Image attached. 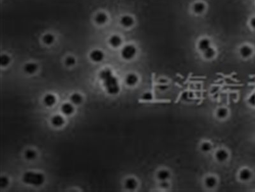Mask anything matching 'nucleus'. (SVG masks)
Instances as JSON below:
<instances>
[{"label": "nucleus", "mask_w": 255, "mask_h": 192, "mask_svg": "<svg viewBox=\"0 0 255 192\" xmlns=\"http://www.w3.org/2000/svg\"><path fill=\"white\" fill-rule=\"evenodd\" d=\"M99 77L103 80L104 86L110 95H116L119 92L120 88L117 79L113 76L110 69H106L99 73Z\"/></svg>", "instance_id": "f257e3e1"}, {"label": "nucleus", "mask_w": 255, "mask_h": 192, "mask_svg": "<svg viewBox=\"0 0 255 192\" xmlns=\"http://www.w3.org/2000/svg\"><path fill=\"white\" fill-rule=\"evenodd\" d=\"M22 180L24 183L28 184L40 186L44 182L45 177L42 174H40V173L28 172L24 174Z\"/></svg>", "instance_id": "f03ea898"}, {"label": "nucleus", "mask_w": 255, "mask_h": 192, "mask_svg": "<svg viewBox=\"0 0 255 192\" xmlns=\"http://www.w3.org/2000/svg\"><path fill=\"white\" fill-rule=\"evenodd\" d=\"M136 49L132 45H128L124 47L121 51L122 57L126 60H130L135 57Z\"/></svg>", "instance_id": "7ed1b4c3"}, {"label": "nucleus", "mask_w": 255, "mask_h": 192, "mask_svg": "<svg viewBox=\"0 0 255 192\" xmlns=\"http://www.w3.org/2000/svg\"><path fill=\"white\" fill-rule=\"evenodd\" d=\"M228 153L226 150H223V149H220V150H217L215 154L216 160L220 163L225 162V161L228 160Z\"/></svg>", "instance_id": "20e7f679"}, {"label": "nucleus", "mask_w": 255, "mask_h": 192, "mask_svg": "<svg viewBox=\"0 0 255 192\" xmlns=\"http://www.w3.org/2000/svg\"><path fill=\"white\" fill-rule=\"evenodd\" d=\"M252 172L248 169H242L239 174V179L242 181H247L250 180L252 177Z\"/></svg>", "instance_id": "39448f33"}, {"label": "nucleus", "mask_w": 255, "mask_h": 192, "mask_svg": "<svg viewBox=\"0 0 255 192\" xmlns=\"http://www.w3.org/2000/svg\"><path fill=\"white\" fill-rule=\"evenodd\" d=\"M253 49L251 47L248 45H243L239 50V52L241 56L244 58H248L253 54Z\"/></svg>", "instance_id": "423d86ee"}, {"label": "nucleus", "mask_w": 255, "mask_h": 192, "mask_svg": "<svg viewBox=\"0 0 255 192\" xmlns=\"http://www.w3.org/2000/svg\"><path fill=\"white\" fill-rule=\"evenodd\" d=\"M217 179L214 176H208L205 179L204 184L208 189L214 188L217 184Z\"/></svg>", "instance_id": "0eeeda50"}, {"label": "nucleus", "mask_w": 255, "mask_h": 192, "mask_svg": "<svg viewBox=\"0 0 255 192\" xmlns=\"http://www.w3.org/2000/svg\"><path fill=\"white\" fill-rule=\"evenodd\" d=\"M103 53L99 50H95L93 51L90 54V58L91 59L95 62H99L101 61L103 59Z\"/></svg>", "instance_id": "6e6552de"}, {"label": "nucleus", "mask_w": 255, "mask_h": 192, "mask_svg": "<svg viewBox=\"0 0 255 192\" xmlns=\"http://www.w3.org/2000/svg\"><path fill=\"white\" fill-rule=\"evenodd\" d=\"M125 82L129 86H133L138 82V77L134 73H129L126 76Z\"/></svg>", "instance_id": "1a4fd4ad"}, {"label": "nucleus", "mask_w": 255, "mask_h": 192, "mask_svg": "<svg viewBox=\"0 0 255 192\" xmlns=\"http://www.w3.org/2000/svg\"><path fill=\"white\" fill-rule=\"evenodd\" d=\"M138 183L134 178H128L125 181V188L128 190H134L137 187Z\"/></svg>", "instance_id": "9d476101"}, {"label": "nucleus", "mask_w": 255, "mask_h": 192, "mask_svg": "<svg viewBox=\"0 0 255 192\" xmlns=\"http://www.w3.org/2000/svg\"><path fill=\"white\" fill-rule=\"evenodd\" d=\"M38 70V65L35 63H29L25 65L24 67V72L28 74H33Z\"/></svg>", "instance_id": "9b49d317"}, {"label": "nucleus", "mask_w": 255, "mask_h": 192, "mask_svg": "<svg viewBox=\"0 0 255 192\" xmlns=\"http://www.w3.org/2000/svg\"><path fill=\"white\" fill-rule=\"evenodd\" d=\"M170 176V173L169 170L163 169L159 170L158 174H157V178L158 180L163 181H166L167 179H169Z\"/></svg>", "instance_id": "f8f14e48"}, {"label": "nucleus", "mask_w": 255, "mask_h": 192, "mask_svg": "<svg viewBox=\"0 0 255 192\" xmlns=\"http://www.w3.org/2000/svg\"><path fill=\"white\" fill-rule=\"evenodd\" d=\"M133 19L129 15H125L121 18V24L124 27H130L133 24Z\"/></svg>", "instance_id": "ddd939ff"}, {"label": "nucleus", "mask_w": 255, "mask_h": 192, "mask_svg": "<svg viewBox=\"0 0 255 192\" xmlns=\"http://www.w3.org/2000/svg\"><path fill=\"white\" fill-rule=\"evenodd\" d=\"M210 40L207 39H203L198 43V49L202 52L206 51L210 47Z\"/></svg>", "instance_id": "4468645a"}, {"label": "nucleus", "mask_w": 255, "mask_h": 192, "mask_svg": "<svg viewBox=\"0 0 255 192\" xmlns=\"http://www.w3.org/2000/svg\"><path fill=\"white\" fill-rule=\"evenodd\" d=\"M51 122L54 126L59 127L63 125L65 123V120L62 116L59 115H56L52 117Z\"/></svg>", "instance_id": "2eb2a0df"}, {"label": "nucleus", "mask_w": 255, "mask_h": 192, "mask_svg": "<svg viewBox=\"0 0 255 192\" xmlns=\"http://www.w3.org/2000/svg\"><path fill=\"white\" fill-rule=\"evenodd\" d=\"M61 110L65 115H70L73 113L74 109L72 104L66 103L62 105Z\"/></svg>", "instance_id": "dca6fc26"}, {"label": "nucleus", "mask_w": 255, "mask_h": 192, "mask_svg": "<svg viewBox=\"0 0 255 192\" xmlns=\"http://www.w3.org/2000/svg\"><path fill=\"white\" fill-rule=\"evenodd\" d=\"M55 101H56V100H55V97L53 95H51V94L47 95L45 96L44 99H43V102H44V103L47 105V106H49V107L52 106L53 105L55 104Z\"/></svg>", "instance_id": "f3484780"}, {"label": "nucleus", "mask_w": 255, "mask_h": 192, "mask_svg": "<svg viewBox=\"0 0 255 192\" xmlns=\"http://www.w3.org/2000/svg\"><path fill=\"white\" fill-rule=\"evenodd\" d=\"M109 44L114 47H117L121 44V39L119 36L114 35L109 39Z\"/></svg>", "instance_id": "a211bd4d"}, {"label": "nucleus", "mask_w": 255, "mask_h": 192, "mask_svg": "<svg viewBox=\"0 0 255 192\" xmlns=\"http://www.w3.org/2000/svg\"><path fill=\"white\" fill-rule=\"evenodd\" d=\"M228 110L227 109L221 107L217 109L216 112V116L219 119H225L228 116Z\"/></svg>", "instance_id": "6ab92c4d"}, {"label": "nucleus", "mask_w": 255, "mask_h": 192, "mask_svg": "<svg viewBox=\"0 0 255 192\" xmlns=\"http://www.w3.org/2000/svg\"><path fill=\"white\" fill-rule=\"evenodd\" d=\"M205 5L202 2H197L193 5V11L197 14H202L205 10Z\"/></svg>", "instance_id": "aec40b11"}, {"label": "nucleus", "mask_w": 255, "mask_h": 192, "mask_svg": "<svg viewBox=\"0 0 255 192\" xmlns=\"http://www.w3.org/2000/svg\"><path fill=\"white\" fill-rule=\"evenodd\" d=\"M96 22L99 24H103L105 22H106L107 21V15L104 13H99L97 14L95 18Z\"/></svg>", "instance_id": "412c9836"}, {"label": "nucleus", "mask_w": 255, "mask_h": 192, "mask_svg": "<svg viewBox=\"0 0 255 192\" xmlns=\"http://www.w3.org/2000/svg\"><path fill=\"white\" fill-rule=\"evenodd\" d=\"M203 52L204 57L207 59H212L213 58H214V56H215V54H216L214 49L212 47H210L209 49H207L206 51H205Z\"/></svg>", "instance_id": "4be33fe9"}, {"label": "nucleus", "mask_w": 255, "mask_h": 192, "mask_svg": "<svg viewBox=\"0 0 255 192\" xmlns=\"http://www.w3.org/2000/svg\"><path fill=\"white\" fill-rule=\"evenodd\" d=\"M71 101L74 104L79 105L82 103V97L81 95L78 93H74L71 96Z\"/></svg>", "instance_id": "5701e85b"}, {"label": "nucleus", "mask_w": 255, "mask_h": 192, "mask_svg": "<svg viewBox=\"0 0 255 192\" xmlns=\"http://www.w3.org/2000/svg\"><path fill=\"white\" fill-rule=\"evenodd\" d=\"M213 148V146L210 142H205L203 143L200 146V150L203 153H208L210 151H211Z\"/></svg>", "instance_id": "b1692460"}, {"label": "nucleus", "mask_w": 255, "mask_h": 192, "mask_svg": "<svg viewBox=\"0 0 255 192\" xmlns=\"http://www.w3.org/2000/svg\"><path fill=\"white\" fill-rule=\"evenodd\" d=\"M43 41L47 45H51L54 41V37L51 34H46L43 37Z\"/></svg>", "instance_id": "393cba45"}, {"label": "nucleus", "mask_w": 255, "mask_h": 192, "mask_svg": "<svg viewBox=\"0 0 255 192\" xmlns=\"http://www.w3.org/2000/svg\"><path fill=\"white\" fill-rule=\"evenodd\" d=\"M25 157L28 160H33L36 157V153L32 150H28L25 152Z\"/></svg>", "instance_id": "a878e982"}, {"label": "nucleus", "mask_w": 255, "mask_h": 192, "mask_svg": "<svg viewBox=\"0 0 255 192\" xmlns=\"http://www.w3.org/2000/svg\"><path fill=\"white\" fill-rule=\"evenodd\" d=\"M10 61V58L7 55H2L1 56V65L3 66H6L8 65Z\"/></svg>", "instance_id": "bb28decb"}, {"label": "nucleus", "mask_w": 255, "mask_h": 192, "mask_svg": "<svg viewBox=\"0 0 255 192\" xmlns=\"http://www.w3.org/2000/svg\"><path fill=\"white\" fill-rule=\"evenodd\" d=\"M142 99L145 101H151L153 99V95L150 92H147L143 94L142 96Z\"/></svg>", "instance_id": "cd10ccee"}, {"label": "nucleus", "mask_w": 255, "mask_h": 192, "mask_svg": "<svg viewBox=\"0 0 255 192\" xmlns=\"http://www.w3.org/2000/svg\"><path fill=\"white\" fill-rule=\"evenodd\" d=\"M9 181L7 177L2 176L0 178V187L2 188H5L8 184Z\"/></svg>", "instance_id": "c85d7f7f"}, {"label": "nucleus", "mask_w": 255, "mask_h": 192, "mask_svg": "<svg viewBox=\"0 0 255 192\" xmlns=\"http://www.w3.org/2000/svg\"><path fill=\"white\" fill-rule=\"evenodd\" d=\"M65 63L68 66H73V65L75 64V59L73 57H72V56L68 57V58H66V59L65 61Z\"/></svg>", "instance_id": "c756f323"}, {"label": "nucleus", "mask_w": 255, "mask_h": 192, "mask_svg": "<svg viewBox=\"0 0 255 192\" xmlns=\"http://www.w3.org/2000/svg\"><path fill=\"white\" fill-rule=\"evenodd\" d=\"M160 187L163 189H166L169 187V184L166 181H163L161 182Z\"/></svg>", "instance_id": "7c9ffc66"}, {"label": "nucleus", "mask_w": 255, "mask_h": 192, "mask_svg": "<svg viewBox=\"0 0 255 192\" xmlns=\"http://www.w3.org/2000/svg\"><path fill=\"white\" fill-rule=\"evenodd\" d=\"M248 102L250 103L251 105H255V94L251 95L250 98H249Z\"/></svg>", "instance_id": "2f4dec72"}, {"label": "nucleus", "mask_w": 255, "mask_h": 192, "mask_svg": "<svg viewBox=\"0 0 255 192\" xmlns=\"http://www.w3.org/2000/svg\"><path fill=\"white\" fill-rule=\"evenodd\" d=\"M250 25H251V26L253 28L255 29V17H253V18H252L251 19V21H250Z\"/></svg>", "instance_id": "473e14b6"}]
</instances>
